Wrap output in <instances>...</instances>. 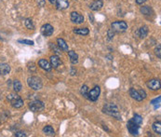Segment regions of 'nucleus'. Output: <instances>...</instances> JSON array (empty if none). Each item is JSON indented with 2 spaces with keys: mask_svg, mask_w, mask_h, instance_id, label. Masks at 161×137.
<instances>
[{
  "mask_svg": "<svg viewBox=\"0 0 161 137\" xmlns=\"http://www.w3.org/2000/svg\"><path fill=\"white\" fill-rule=\"evenodd\" d=\"M154 132L157 133V134H161V123L160 121H156L153 123V126H152Z\"/></svg>",
  "mask_w": 161,
  "mask_h": 137,
  "instance_id": "4be33fe9",
  "label": "nucleus"
},
{
  "mask_svg": "<svg viewBox=\"0 0 161 137\" xmlns=\"http://www.w3.org/2000/svg\"><path fill=\"white\" fill-rule=\"evenodd\" d=\"M140 11L142 12V14H144L145 16H151L152 14H154V11L153 9L150 8V7H148V6H144V7H142Z\"/></svg>",
  "mask_w": 161,
  "mask_h": 137,
  "instance_id": "6ab92c4d",
  "label": "nucleus"
},
{
  "mask_svg": "<svg viewBox=\"0 0 161 137\" xmlns=\"http://www.w3.org/2000/svg\"><path fill=\"white\" fill-rule=\"evenodd\" d=\"M147 87L152 91H158L160 89V81L158 79H151L147 82Z\"/></svg>",
  "mask_w": 161,
  "mask_h": 137,
  "instance_id": "9d476101",
  "label": "nucleus"
},
{
  "mask_svg": "<svg viewBox=\"0 0 161 137\" xmlns=\"http://www.w3.org/2000/svg\"><path fill=\"white\" fill-rule=\"evenodd\" d=\"M50 64H51V67L58 68L60 65L62 64V61L60 60V58L57 55H52L50 57Z\"/></svg>",
  "mask_w": 161,
  "mask_h": 137,
  "instance_id": "2eb2a0df",
  "label": "nucleus"
},
{
  "mask_svg": "<svg viewBox=\"0 0 161 137\" xmlns=\"http://www.w3.org/2000/svg\"><path fill=\"white\" fill-rule=\"evenodd\" d=\"M56 8L59 10L66 9L69 7V1L68 0H57L56 1Z\"/></svg>",
  "mask_w": 161,
  "mask_h": 137,
  "instance_id": "ddd939ff",
  "label": "nucleus"
},
{
  "mask_svg": "<svg viewBox=\"0 0 161 137\" xmlns=\"http://www.w3.org/2000/svg\"><path fill=\"white\" fill-rule=\"evenodd\" d=\"M41 34H42L44 37H50V35L54 32V28H53L50 23H46L40 29Z\"/></svg>",
  "mask_w": 161,
  "mask_h": 137,
  "instance_id": "1a4fd4ad",
  "label": "nucleus"
},
{
  "mask_svg": "<svg viewBox=\"0 0 161 137\" xmlns=\"http://www.w3.org/2000/svg\"><path fill=\"white\" fill-rule=\"evenodd\" d=\"M74 33L76 35H87L89 33V30L88 28H75L74 29Z\"/></svg>",
  "mask_w": 161,
  "mask_h": 137,
  "instance_id": "aec40b11",
  "label": "nucleus"
},
{
  "mask_svg": "<svg viewBox=\"0 0 161 137\" xmlns=\"http://www.w3.org/2000/svg\"><path fill=\"white\" fill-rule=\"evenodd\" d=\"M38 65L45 71H50L52 68L51 64L47 60H45V59H40V60L38 61Z\"/></svg>",
  "mask_w": 161,
  "mask_h": 137,
  "instance_id": "4468645a",
  "label": "nucleus"
},
{
  "mask_svg": "<svg viewBox=\"0 0 161 137\" xmlns=\"http://www.w3.org/2000/svg\"><path fill=\"white\" fill-rule=\"evenodd\" d=\"M101 94V89L99 86H95L92 90L88 91V96H87V99L92 101V102H96L98 100L99 96Z\"/></svg>",
  "mask_w": 161,
  "mask_h": 137,
  "instance_id": "423d86ee",
  "label": "nucleus"
},
{
  "mask_svg": "<svg viewBox=\"0 0 161 137\" xmlns=\"http://www.w3.org/2000/svg\"><path fill=\"white\" fill-rule=\"evenodd\" d=\"M160 100H161V98L160 97H157V98H156V99H154V100H152V102H151V105H154V107L155 108H158V107L160 106Z\"/></svg>",
  "mask_w": 161,
  "mask_h": 137,
  "instance_id": "cd10ccee",
  "label": "nucleus"
},
{
  "mask_svg": "<svg viewBox=\"0 0 161 137\" xmlns=\"http://www.w3.org/2000/svg\"><path fill=\"white\" fill-rule=\"evenodd\" d=\"M9 72H10L9 64L6 63H0V74H1L2 76H6V75L9 74Z\"/></svg>",
  "mask_w": 161,
  "mask_h": 137,
  "instance_id": "dca6fc26",
  "label": "nucleus"
},
{
  "mask_svg": "<svg viewBox=\"0 0 161 137\" xmlns=\"http://www.w3.org/2000/svg\"><path fill=\"white\" fill-rule=\"evenodd\" d=\"M111 27L115 33H123L128 29V25L124 21H116L112 23Z\"/></svg>",
  "mask_w": 161,
  "mask_h": 137,
  "instance_id": "20e7f679",
  "label": "nucleus"
},
{
  "mask_svg": "<svg viewBox=\"0 0 161 137\" xmlns=\"http://www.w3.org/2000/svg\"><path fill=\"white\" fill-rule=\"evenodd\" d=\"M88 87L87 85H83L80 89V93L84 96L85 98H87L88 96Z\"/></svg>",
  "mask_w": 161,
  "mask_h": 137,
  "instance_id": "bb28decb",
  "label": "nucleus"
},
{
  "mask_svg": "<svg viewBox=\"0 0 161 137\" xmlns=\"http://www.w3.org/2000/svg\"><path fill=\"white\" fill-rule=\"evenodd\" d=\"M27 84L34 91H39L43 87L42 79L38 76H30L27 79Z\"/></svg>",
  "mask_w": 161,
  "mask_h": 137,
  "instance_id": "f03ea898",
  "label": "nucleus"
},
{
  "mask_svg": "<svg viewBox=\"0 0 161 137\" xmlns=\"http://www.w3.org/2000/svg\"><path fill=\"white\" fill-rule=\"evenodd\" d=\"M24 25L26 26L27 29H30V30H34V22L31 19H26L24 21Z\"/></svg>",
  "mask_w": 161,
  "mask_h": 137,
  "instance_id": "a878e982",
  "label": "nucleus"
},
{
  "mask_svg": "<svg viewBox=\"0 0 161 137\" xmlns=\"http://www.w3.org/2000/svg\"><path fill=\"white\" fill-rule=\"evenodd\" d=\"M22 83L20 82V80H14L13 81V90L15 92H19L22 91Z\"/></svg>",
  "mask_w": 161,
  "mask_h": 137,
  "instance_id": "b1692460",
  "label": "nucleus"
},
{
  "mask_svg": "<svg viewBox=\"0 0 161 137\" xmlns=\"http://www.w3.org/2000/svg\"><path fill=\"white\" fill-rule=\"evenodd\" d=\"M43 133H44L46 135H49V136L54 135V133H55L54 129H53L51 126H50V125H47V126H46V127L43 129Z\"/></svg>",
  "mask_w": 161,
  "mask_h": 137,
  "instance_id": "412c9836",
  "label": "nucleus"
},
{
  "mask_svg": "<svg viewBox=\"0 0 161 137\" xmlns=\"http://www.w3.org/2000/svg\"><path fill=\"white\" fill-rule=\"evenodd\" d=\"M37 3L39 7H44L46 4V0H37Z\"/></svg>",
  "mask_w": 161,
  "mask_h": 137,
  "instance_id": "473e14b6",
  "label": "nucleus"
},
{
  "mask_svg": "<svg viewBox=\"0 0 161 137\" xmlns=\"http://www.w3.org/2000/svg\"><path fill=\"white\" fill-rule=\"evenodd\" d=\"M45 107V105L42 101H39V100H34L32 101V102L29 103V108L31 109V111L33 112H38L43 110Z\"/></svg>",
  "mask_w": 161,
  "mask_h": 137,
  "instance_id": "0eeeda50",
  "label": "nucleus"
},
{
  "mask_svg": "<svg viewBox=\"0 0 161 137\" xmlns=\"http://www.w3.org/2000/svg\"><path fill=\"white\" fill-rule=\"evenodd\" d=\"M18 42L19 43H22V44H25V45H29V46H34V41L32 40H29V39H20V40H18Z\"/></svg>",
  "mask_w": 161,
  "mask_h": 137,
  "instance_id": "c756f323",
  "label": "nucleus"
},
{
  "mask_svg": "<svg viewBox=\"0 0 161 137\" xmlns=\"http://www.w3.org/2000/svg\"><path fill=\"white\" fill-rule=\"evenodd\" d=\"M115 35V32L112 30V29H110V30L108 31V37H109V39H112L113 37H114Z\"/></svg>",
  "mask_w": 161,
  "mask_h": 137,
  "instance_id": "72a5a7b5",
  "label": "nucleus"
},
{
  "mask_svg": "<svg viewBox=\"0 0 161 137\" xmlns=\"http://www.w3.org/2000/svg\"><path fill=\"white\" fill-rule=\"evenodd\" d=\"M15 136L16 137H26V133H24L23 132H16L15 133Z\"/></svg>",
  "mask_w": 161,
  "mask_h": 137,
  "instance_id": "2f4dec72",
  "label": "nucleus"
},
{
  "mask_svg": "<svg viewBox=\"0 0 161 137\" xmlns=\"http://www.w3.org/2000/svg\"><path fill=\"white\" fill-rule=\"evenodd\" d=\"M103 112L105 113V114L109 115L111 117H114L116 118V120H121V115L120 113L118 111L117 106L114 104H106L104 108H103Z\"/></svg>",
  "mask_w": 161,
  "mask_h": 137,
  "instance_id": "f257e3e1",
  "label": "nucleus"
},
{
  "mask_svg": "<svg viewBox=\"0 0 161 137\" xmlns=\"http://www.w3.org/2000/svg\"><path fill=\"white\" fill-rule=\"evenodd\" d=\"M9 113L7 111H0V123H3L9 118Z\"/></svg>",
  "mask_w": 161,
  "mask_h": 137,
  "instance_id": "393cba45",
  "label": "nucleus"
},
{
  "mask_svg": "<svg viewBox=\"0 0 161 137\" xmlns=\"http://www.w3.org/2000/svg\"><path fill=\"white\" fill-rule=\"evenodd\" d=\"M160 49H161V46H160V45H158V46L157 47V49H156V55L157 56V58H158V59H160V58H161Z\"/></svg>",
  "mask_w": 161,
  "mask_h": 137,
  "instance_id": "7c9ffc66",
  "label": "nucleus"
},
{
  "mask_svg": "<svg viewBox=\"0 0 161 137\" xmlns=\"http://www.w3.org/2000/svg\"><path fill=\"white\" fill-rule=\"evenodd\" d=\"M129 95L133 99H135L136 101H139V102H141V101H142L144 99L146 98V92L144 90L137 91V90H135V89H133V88H130Z\"/></svg>",
  "mask_w": 161,
  "mask_h": 137,
  "instance_id": "39448f33",
  "label": "nucleus"
},
{
  "mask_svg": "<svg viewBox=\"0 0 161 137\" xmlns=\"http://www.w3.org/2000/svg\"><path fill=\"white\" fill-rule=\"evenodd\" d=\"M57 43H58V47L60 48V50H64V51H68V45L65 42V40L63 38H58L57 39Z\"/></svg>",
  "mask_w": 161,
  "mask_h": 137,
  "instance_id": "a211bd4d",
  "label": "nucleus"
},
{
  "mask_svg": "<svg viewBox=\"0 0 161 137\" xmlns=\"http://www.w3.org/2000/svg\"><path fill=\"white\" fill-rule=\"evenodd\" d=\"M67 52H68V56L70 58L71 63H72L73 64H76L77 63H78V55H77V53H75V51L70 50Z\"/></svg>",
  "mask_w": 161,
  "mask_h": 137,
  "instance_id": "f3484780",
  "label": "nucleus"
},
{
  "mask_svg": "<svg viewBox=\"0 0 161 137\" xmlns=\"http://www.w3.org/2000/svg\"><path fill=\"white\" fill-rule=\"evenodd\" d=\"M127 128L129 133L132 135H138L139 134V128L140 125H138L136 122H134L132 120H129L127 123Z\"/></svg>",
  "mask_w": 161,
  "mask_h": 137,
  "instance_id": "6e6552de",
  "label": "nucleus"
},
{
  "mask_svg": "<svg viewBox=\"0 0 161 137\" xmlns=\"http://www.w3.org/2000/svg\"><path fill=\"white\" fill-rule=\"evenodd\" d=\"M49 1H50V3H51V4L54 5V4H56V1H57V0H49Z\"/></svg>",
  "mask_w": 161,
  "mask_h": 137,
  "instance_id": "c9c22d12",
  "label": "nucleus"
},
{
  "mask_svg": "<svg viewBox=\"0 0 161 137\" xmlns=\"http://www.w3.org/2000/svg\"><path fill=\"white\" fill-rule=\"evenodd\" d=\"M70 18H71V21L75 23H77V25H79V23H82L84 22V17H83L81 14H79L78 12H75V11L71 13Z\"/></svg>",
  "mask_w": 161,
  "mask_h": 137,
  "instance_id": "9b49d317",
  "label": "nucleus"
},
{
  "mask_svg": "<svg viewBox=\"0 0 161 137\" xmlns=\"http://www.w3.org/2000/svg\"><path fill=\"white\" fill-rule=\"evenodd\" d=\"M146 1H147V0H136V3L139 4V5H142V4H144Z\"/></svg>",
  "mask_w": 161,
  "mask_h": 137,
  "instance_id": "f704fd0d",
  "label": "nucleus"
},
{
  "mask_svg": "<svg viewBox=\"0 0 161 137\" xmlns=\"http://www.w3.org/2000/svg\"><path fill=\"white\" fill-rule=\"evenodd\" d=\"M103 6H104L103 0H95V1H93L89 5V9L93 11H98L103 8Z\"/></svg>",
  "mask_w": 161,
  "mask_h": 137,
  "instance_id": "f8f14e48",
  "label": "nucleus"
},
{
  "mask_svg": "<svg viewBox=\"0 0 161 137\" xmlns=\"http://www.w3.org/2000/svg\"><path fill=\"white\" fill-rule=\"evenodd\" d=\"M132 120L134 122H136L138 125H141V124L142 123V117H141L140 115H138V114H135L134 117H133V118H132Z\"/></svg>",
  "mask_w": 161,
  "mask_h": 137,
  "instance_id": "c85d7f7f",
  "label": "nucleus"
},
{
  "mask_svg": "<svg viewBox=\"0 0 161 137\" xmlns=\"http://www.w3.org/2000/svg\"><path fill=\"white\" fill-rule=\"evenodd\" d=\"M7 98L14 108H21L22 106H23V100L18 94L9 93Z\"/></svg>",
  "mask_w": 161,
  "mask_h": 137,
  "instance_id": "7ed1b4c3",
  "label": "nucleus"
},
{
  "mask_svg": "<svg viewBox=\"0 0 161 137\" xmlns=\"http://www.w3.org/2000/svg\"><path fill=\"white\" fill-rule=\"evenodd\" d=\"M139 34H140V37L141 38H144L147 37V35H148V27L146 25L144 26H142L140 28V30H139Z\"/></svg>",
  "mask_w": 161,
  "mask_h": 137,
  "instance_id": "5701e85b",
  "label": "nucleus"
}]
</instances>
